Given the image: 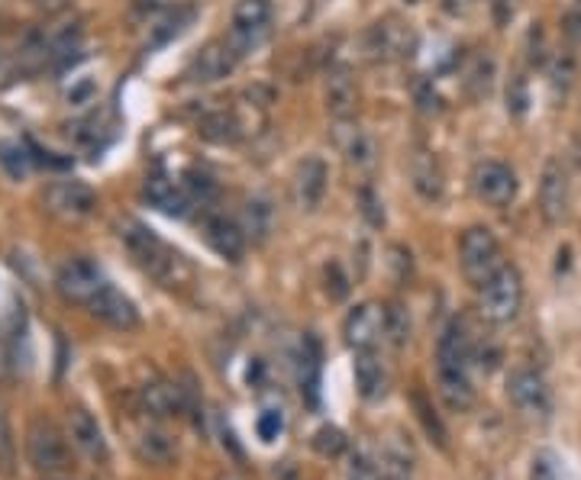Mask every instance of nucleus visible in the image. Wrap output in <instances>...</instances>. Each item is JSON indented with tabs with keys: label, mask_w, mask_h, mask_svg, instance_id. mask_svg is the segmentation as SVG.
I'll return each mask as SVG.
<instances>
[{
	"label": "nucleus",
	"mask_w": 581,
	"mask_h": 480,
	"mask_svg": "<svg viewBox=\"0 0 581 480\" xmlns=\"http://www.w3.org/2000/svg\"><path fill=\"white\" fill-rule=\"evenodd\" d=\"M336 143L343 148V155H346L349 165H355V168H372L375 165V155H378V148L372 143V136H365L359 126L355 129H349V136H336Z\"/></svg>",
	"instance_id": "a878e982"
},
{
	"label": "nucleus",
	"mask_w": 581,
	"mask_h": 480,
	"mask_svg": "<svg viewBox=\"0 0 581 480\" xmlns=\"http://www.w3.org/2000/svg\"><path fill=\"white\" fill-rule=\"evenodd\" d=\"M579 3H581V0H579Z\"/></svg>",
	"instance_id": "8fccbe9b"
},
{
	"label": "nucleus",
	"mask_w": 581,
	"mask_h": 480,
	"mask_svg": "<svg viewBox=\"0 0 581 480\" xmlns=\"http://www.w3.org/2000/svg\"><path fill=\"white\" fill-rule=\"evenodd\" d=\"M572 210V181L569 168L559 158H546L540 175V217L546 226H562Z\"/></svg>",
	"instance_id": "1a4fd4ad"
},
{
	"label": "nucleus",
	"mask_w": 581,
	"mask_h": 480,
	"mask_svg": "<svg viewBox=\"0 0 581 480\" xmlns=\"http://www.w3.org/2000/svg\"><path fill=\"white\" fill-rule=\"evenodd\" d=\"M204 239H207V246L220 259L227 261H239L242 252H246V232H242V226L232 222L230 217H220V213L204 220Z\"/></svg>",
	"instance_id": "aec40b11"
},
{
	"label": "nucleus",
	"mask_w": 581,
	"mask_h": 480,
	"mask_svg": "<svg viewBox=\"0 0 581 480\" xmlns=\"http://www.w3.org/2000/svg\"><path fill=\"white\" fill-rule=\"evenodd\" d=\"M343 342L352 352H378L385 335V306L375 300L355 303L343 320Z\"/></svg>",
	"instance_id": "6e6552de"
},
{
	"label": "nucleus",
	"mask_w": 581,
	"mask_h": 480,
	"mask_svg": "<svg viewBox=\"0 0 581 480\" xmlns=\"http://www.w3.org/2000/svg\"><path fill=\"white\" fill-rule=\"evenodd\" d=\"M491 77H495V62L491 59H475V65L468 69V77H465V91L471 101H481L488 97L491 91Z\"/></svg>",
	"instance_id": "7c9ffc66"
},
{
	"label": "nucleus",
	"mask_w": 581,
	"mask_h": 480,
	"mask_svg": "<svg viewBox=\"0 0 581 480\" xmlns=\"http://www.w3.org/2000/svg\"><path fill=\"white\" fill-rule=\"evenodd\" d=\"M575 77H579L575 55H572V52H559V55L552 59V65H549V84H552V91H556V94H569L572 84H575Z\"/></svg>",
	"instance_id": "cd10ccee"
},
{
	"label": "nucleus",
	"mask_w": 581,
	"mask_h": 480,
	"mask_svg": "<svg viewBox=\"0 0 581 480\" xmlns=\"http://www.w3.org/2000/svg\"><path fill=\"white\" fill-rule=\"evenodd\" d=\"M562 33L572 39V42H581V10H575V13H569V17H566Z\"/></svg>",
	"instance_id": "79ce46f5"
},
{
	"label": "nucleus",
	"mask_w": 581,
	"mask_h": 480,
	"mask_svg": "<svg viewBox=\"0 0 581 480\" xmlns=\"http://www.w3.org/2000/svg\"><path fill=\"white\" fill-rule=\"evenodd\" d=\"M120 239H123V246L129 249V255L136 259V264H139L146 274H153L155 281H162V284H172V281H175V274H178V268H181V255L172 252V249L155 236L153 229H146L143 222L126 220L120 226Z\"/></svg>",
	"instance_id": "7ed1b4c3"
},
{
	"label": "nucleus",
	"mask_w": 581,
	"mask_h": 480,
	"mask_svg": "<svg viewBox=\"0 0 581 480\" xmlns=\"http://www.w3.org/2000/svg\"><path fill=\"white\" fill-rule=\"evenodd\" d=\"M269 229H271L269 204H266V200H249V204H246V213H242V232H246V239H252V242H266Z\"/></svg>",
	"instance_id": "bb28decb"
},
{
	"label": "nucleus",
	"mask_w": 581,
	"mask_h": 480,
	"mask_svg": "<svg viewBox=\"0 0 581 480\" xmlns=\"http://www.w3.org/2000/svg\"><path fill=\"white\" fill-rule=\"evenodd\" d=\"M7 77H10V62H7V59L0 55V84H3Z\"/></svg>",
	"instance_id": "a18cd8bd"
},
{
	"label": "nucleus",
	"mask_w": 581,
	"mask_h": 480,
	"mask_svg": "<svg viewBox=\"0 0 581 480\" xmlns=\"http://www.w3.org/2000/svg\"><path fill=\"white\" fill-rule=\"evenodd\" d=\"M136 10H143V13H172V10H181V0H136Z\"/></svg>",
	"instance_id": "58836bf2"
},
{
	"label": "nucleus",
	"mask_w": 581,
	"mask_h": 480,
	"mask_svg": "<svg viewBox=\"0 0 581 480\" xmlns=\"http://www.w3.org/2000/svg\"><path fill=\"white\" fill-rule=\"evenodd\" d=\"M385 335L394 348L407 345V338H411V316L401 303H387L385 306Z\"/></svg>",
	"instance_id": "c756f323"
},
{
	"label": "nucleus",
	"mask_w": 581,
	"mask_h": 480,
	"mask_svg": "<svg viewBox=\"0 0 581 480\" xmlns=\"http://www.w3.org/2000/svg\"><path fill=\"white\" fill-rule=\"evenodd\" d=\"M242 52H246V42L236 36V33H232V36L210 39V42L194 55L188 77H191L194 84H217V81H224L227 74L236 72Z\"/></svg>",
	"instance_id": "0eeeda50"
},
{
	"label": "nucleus",
	"mask_w": 581,
	"mask_h": 480,
	"mask_svg": "<svg viewBox=\"0 0 581 480\" xmlns=\"http://www.w3.org/2000/svg\"><path fill=\"white\" fill-rule=\"evenodd\" d=\"M411 185L429 204L433 200H443V194H446V175H443V168H439V161H436L433 152L417 148L411 155Z\"/></svg>",
	"instance_id": "4be33fe9"
},
{
	"label": "nucleus",
	"mask_w": 581,
	"mask_h": 480,
	"mask_svg": "<svg viewBox=\"0 0 581 480\" xmlns=\"http://www.w3.org/2000/svg\"><path fill=\"white\" fill-rule=\"evenodd\" d=\"M323 101H326V113L336 123H349L355 111H359V84L352 77L349 65H330L326 77H323Z\"/></svg>",
	"instance_id": "2eb2a0df"
},
{
	"label": "nucleus",
	"mask_w": 581,
	"mask_h": 480,
	"mask_svg": "<svg viewBox=\"0 0 581 480\" xmlns=\"http://www.w3.org/2000/svg\"><path fill=\"white\" fill-rule=\"evenodd\" d=\"M39 480H69V478H65V474H42Z\"/></svg>",
	"instance_id": "49530a36"
},
{
	"label": "nucleus",
	"mask_w": 581,
	"mask_h": 480,
	"mask_svg": "<svg viewBox=\"0 0 581 480\" xmlns=\"http://www.w3.org/2000/svg\"><path fill=\"white\" fill-rule=\"evenodd\" d=\"M520 3H523V0H495V20H498L501 27H507V23L517 17Z\"/></svg>",
	"instance_id": "a19ab883"
},
{
	"label": "nucleus",
	"mask_w": 581,
	"mask_h": 480,
	"mask_svg": "<svg viewBox=\"0 0 581 480\" xmlns=\"http://www.w3.org/2000/svg\"><path fill=\"white\" fill-rule=\"evenodd\" d=\"M143 194H146V200L153 204L155 210L165 213V217H188V210H191L194 204L188 187L175 185V181L165 178V175H149Z\"/></svg>",
	"instance_id": "6ab92c4d"
},
{
	"label": "nucleus",
	"mask_w": 581,
	"mask_h": 480,
	"mask_svg": "<svg viewBox=\"0 0 581 480\" xmlns=\"http://www.w3.org/2000/svg\"><path fill=\"white\" fill-rule=\"evenodd\" d=\"M355 387L362 400H382L387 394V371L378 352H355Z\"/></svg>",
	"instance_id": "b1692460"
},
{
	"label": "nucleus",
	"mask_w": 581,
	"mask_h": 480,
	"mask_svg": "<svg viewBox=\"0 0 581 480\" xmlns=\"http://www.w3.org/2000/svg\"><path fill=\"white\" fill-rule=\"evenodd\" d=\"M436 384L443 404L456 413L475 404V384H471V335L465 333L459 320H453L439 342H436Z\"/></svg>",
	"instance_id": "f257e3e1"
},
{
	"label": "nucleus",
	"mask_w": 581,
	"mask_h": 480,
	"mask_svg": "<svg viewBox=\"0 0 581 480\" xmlns=\"http://www.w3.org/2000/svg\"><path fill=\"white\" fill-rule=\"evenodd\" d=\"M185 187H188L191 200H207V197H214V190H217V187H214V181H210L204 171H197V168L185 175Z\"/></svg>",
	"instance_id": "4c0bfd02"
},
{
	"label": "nucleus",
	"mask_w": 581,
	"mask_h": 480,
	"mask_svg": "<svg viewBox=\"0 0 581 480\" xmlns=\"http://www.w3.org/2000/svg\"><path fill=\"white\" fill-rule=\"evenodd\" d=\"M139 407L153 419H178L188 413V390L178 387L175 380L155 377L139 387Z\"/></svg>",
	"instance_id": "4468645a"
},
{
	"label": "nucleus",
	"mask_w": 581,
	"mask_h": 480,
	"mask_svg": "<svg viewBox=\"0 0 581 480\" xmlns=\"http://www.w3.org/2000/svg\"><path fill=\"white\" fill-rule=\"evenodd\" d=\"M471 190L481 204L495 207V210H504L517 200V190H520V181H517V171L504 161H478L475 171H471Z\"/></svg>",
	"instance_id": "9b49d317"
},
{
	"label": "nucleus",
	"mask_w": 581,
	"mask_h": 480,
	"mask_svg": "<svg viewBox=\"0 0 581 480\" xmlns=\"http://www.w3.org/2000/svg\"><path fill=\"white\" fill-rule=\"evenodd\" d=\"M407 3H421V0H407Z\"/></svg>",
	"instance_id": "09e8293b"
},
{
	"label": "nucleus",
	"mask_w": 581,
	"mask_h": 480,
	"mask_svg": "<svg viewBox=\"0 0 581 480\" xmlns=\"http://www.w3.org/2000/svg\"><path fill=\"white\" fill-rule=\"evenodd\" d=\"M107 284L111 281L104 278V271L91 259L65 261L59 268V274H55V291L65 296L69 303H77V306H87Z\"/></svg>",
	"instance_id": "f8f14e48"
},
{
	"label": "nucleus",
	"mask_w": 581,
	"mask_h": 480,
	"mask_svg": "<svg viewBox=\"0 0 581 480\" xmlns=\"http://www.w3.org/2000/svg\"><path fill=\"white\" fill-rule=\"evenodd\" d=\"M13 461H17V442H13L10 422H7V416H3V409H0V471L10 474Z\"/></svg>",
	"instance_id": "c9c22d12"
},
{
	"label": "nucleus",
	"mask_w": 581,
	"mask_h": 480,
	"mask_svg": "<svg viewBox=\"0 0 581 480\" xmlns=\"http://www.w3.org/2000/svg\"><path fill=\"white\" fill-rule=\"evenodd\" d=\"M504 252L498 236L488 226H468L459 239V268H463L465 281L478 291L488 278H495L501 271Z\"/></svg>",
	"instance_id": "20e7f679"
},
{
	"label": "nucleus",
	"mask_w": 581,
	"mask_h": 480,
	"mask_svg": "<svg viewBox=\"0 0 581 480\" xmlns=\"http://www.w3.org/2000/svg\"><path fill=\"white\" fill-rule=\"evenodd\" d=\"M256 429H259V439H262V442H274V439L284 432V416H281V409H262Z\"/></svg>",
	"instance_id": "e433bc0d"
},
{
	"label": "nucleus",
	"mask_w": 581,
	"mask_h": 480,
	"mask_svg": "<svg viewBox=\"0 0 581 480\" xmlns=\"http://www.w3.org/2000/svg\"><path fill=\"white\" fill-rule=\"evenodd\" d=\"M507 400L517 413L530 419H549L552 413V390L537 368H517L507 377Z\"/></svg>",
	"instance_id": "9d476101"
},
{
	"label": "nucleus",
	"mask_w": 581,
	"mask_h": 480,
	"mask_svg": "<svg viewBox=\"0 0 581 480\" xmlns=\"http://www.w3.org/2000/svg\"><path fill=\"white\" fill-rule=\"evenodd\" d=\"M133 448H136V458L143 465H153V468H168L178 461V442L172 439V432H165L162 426H146L136 432L133 439Z\"/></svg>",
	"instance_id": "412c9836"
},
{
	"label": "nucleus",
	"mask_w": 581,
	"mask_h": 480,
	"mask_svg": "<svg viewBox=\"0 0 581 480\" xmlns=\"http://www.w3.org/2000/svg\"><path fill=\"white\" fill-rule=\"evenodd\" d=\"M326 181H330V171H326V161L310 155L298 165L294 171V200L301 210H317L323 194H326Z\"/></svg>",
	"instance_id": "a211bd4d"
},
{
	"label": "nucleus",
	"mask_w": 581,
	"mask_h": 480,
	"mask_svg": "<svg viewBox=\"0 0 581 480\" xmlns=\"http://www.w3.org/2000/svg\"><path fill=\"white\" fill-rule=\"evenodd\" d=\"M346 480H385L382 458L365 455V451L352 455V461H349V468H346Z\"/></svg>",
	"instance_id": "2f4dec72"
},
{
	"label": "nucleus",
	"mask_w": 581,
	"mask_h": 480,
	"mask_svg": "<svg viewBox=\"0 0 581 480\" xmlns=\"http://www.w3.org/2000/svg\"><path fill=\"white\" fill-rule=\"evenodd\" d=\"M313 448H317L320 455H326V458H340L349 448V439L336 426H323V429H317V436H313Z\"/></svg>",
	"instance_id": "72a5a7b5"
},
{
	"label": "nucleus",
	"mask_w": 581,
	"mask_h": 480,
	"mask_svg": "<svg viewBox=\"0 0 581 480\" xmlns=\"http://www.w3.org/2000/svg\"><path fill=\"white\" fill-rule=\"evenodd\" d=\"M326 271L333 274V284H326V294L333 296V300H343L349 294V284L346 278H343V271H340V264H330Z\"/></svg>",
	"instance_id": "ea45409f"
},
{
	"label": "nucleus",
	"mask_w": 581,
	"mask_h": 480,
	"mask_svg": "<svg viewBox=\"0 0 581 480\" xmlns=\"http://www.w3.org/2000/svg\"><path fill=\"white\" fill-rule=\"evenodd\" d=\"M365 52H369L372 62H382V65L404 62V59H411L417 52V33L401 17H382L365 33Z\"/></svg>",
	"instance_id": "423d86ee"
},
{
	"label": "nucleus",
	"mask_w": 581,
	"mask_h": 480,
	"mask_svg": "<svg viewBox=\"0 0 581 480\" xmlns=\"http://www.w3.org/2000/svg\"><path fill=\"white\" fill-rule=\"evenodd\" d=\"M23 445H27V461L33 465V471L39 478L42 474H65L72 468V448L75 445L69 439V432H62L45 416L30 419Z\"/></svg>",
	"instance_id": "f03ea898"
},
{
	"label": "nucleus",
	"mask_w": 581,
	"mask_h": 480,
	"mask_svg": "<svg viewBox=\"0 0 581 480\" xmlns=\"http://www.w3.org/2000/svg\"><path fill=\"white\" fill-rule=\"evenodd\" d=\"M45 210L62 222L87 220L97 207V194L81 181H52L42 194Z\"/></svg>",
	"instance_id": "ddd939ff"
},
{
	"label": "nucleus",
	"mask_w": 581,
	"mask_h": 480,
	"mask_svg": "<svg viewBox=\"0 0 581 480\" xmlns=\"http://www.w3.org/2000/svg\"><path fill=\"white\" fill-rule=\"evenodd\" d=\"M530 480H562V474H559V458L549 448H542V451L533 455V461H530Z\"/></svg>",
	"instance_id": "f704fd0d"
},
{
	"label": "nucleus",
	"mask_w": 581,
	"mask_h": 480,
	"mask_svg": "<svg viewBox=\"0 0 581 480\" xmlns=\"http://www.w3.org/2000/svg\"><path fill=\"white\" fill-rule=\"evenodd\" d=\"M200 136L210 139V143H236V139L242 136V123H239V116L230 111L207 113V116L200 119Z\"/></svg>",
	"instance_id": "393cba45"
},
{
	"label": "nucleus",
	"mask_w": 581,
	"mask_h": 480,
	"mask_svg": "<svg viewBox=\"0 0 581 480\" xmlns=\"http://www.w3.org/2000/svg\"><path fill=\"white\" fill-rule=\"evenodd\" d=\"M220 480H239V478H232V474H227V478H220Z\"/></svg>",
	"instance_id": "de8ad7c7"
},
{
	"label": "nucleus",
	"mask_w": 581,
	"mask_h": 480,
	"mask_svg": "<svg viewBox=\"0 0 581 480\" xmlns=\"http://www.w3.org/2000/svg\"><path fill=\"white\" fill-rule=\"evenodd\" d=\"M530 111V87H527V77L523 74H513L510 81H507V113L510 116H527Z\"/></svg>",
	"instance_id": "473e14b6"
},
{
	"label": "nucleus",
	"mask_w": 581,
	"mask_h": 480,
	"mask_svg": "<svg viewBox=\"0 0 581 480\" xmlns=\"http://www.w3.org/2000/svg\"><path fill=\"white\" fill-rule=\"evenodd\" d=\"M362 204H365V207H362V210H365V213H369V220L375 222V226H378V222H385V217H382V213H375V207H378V200H375V194H372V190H369V187H365V190H362Z\"/></svg>",
	"instance_id": "37998d69"
},
{
	"label": "nucleus",
	"mask_w": 581,
	"mask_h": 480,
	"mask_svg": "<svg viewBox=\"0 0 581 480\" xmlns=\"http://www.w3.org/2000/svg\"><path fill=\"white\" fill-rule=\"evenodd\" d=\"M533 39H537V45H542L540 27H537V30H530V42H533ZM542 59H546V55H542V49H537V52L530 55V62H533V65H542Z\"/></svg>",
	"instance_id": "c03bdc74"
},
{
	"label": "nucleus",
	"mask_w": 581,
	"mask_h": 480,
	"mask_svg": "<svg viewBox=\"0 0 581 480\" xmlns=\"http://www.w3.org/2000/svg\"><path fill=\"white\" fill-rule=\"evenodd\" d=\"M271 0H236L232 7V33L246 42V49L256 42V36H262L271 23Z\"/></svg>",
	"instance_id": "5701e85b"
},
{
	"label": "nucleus",
	"mask_w": 581,
	"mask_h": 480,
	"mask_svg": "<svg viewBox=\"0 0 581 480\" xmlns=\"http://www.w3.org/2000/svg\"><path fill=\"white\" fill-rule=\"evenodd\" d=\"M69 439L91 461H107L111 458V445L104 439V429L87 409L77 407L69 413Z\"/></svg>",
	"instance_id": "f3484780"
},
{
	"label": "nucleus",
	"mask_w": 581,
	"mask_h": 480,
	"mask_svg": "<svg viewBox=\"0 0 581 480\" xmlns=\"http://www.w3.org/2000/svg\"><path fill=\"white\" fill-rule=\"evenodd\" d=\"M30 165H33V155L20 146V143H0V168H3L13 181L27 178V175H30Z\"/></svg>",
	"instance_id": "c85d7f7f"
},
{
	"label": "nucleus",
	"mask_w": 581,
	"mask_h": 480,
	"mask_svg": "<svg viewBox=\"0 0 581 480\" xmlns=\"http://www.w3.org/2000/svg\"><path fill=\"white\" fill-rule=\"evenodd\" d=\"M87 310H91L94 320L107 323L111 330H120V333H129V330L139 326V310H136V303L126 294H120L114 284H107L101 294L94 296V300L87 303Z\"/></svg>",
	"instance_id": "dca6fc26"
},
{
	"label": "nucleus",
	"mask_w": 581,
	"mask_h": 480,
	"mask_svg": "<svg viewBox=\"0 0 581 480\" xmlns=\"http://www.w3.org/2000/svg\"><path fill=\"white\" fill-rule=\"evenodd\" d=\"M520 306H523V278H520L517 264L507 261L495 278H488L478 288V313L488 323L504 326V323H513L517 320Z\"/></svg>",
	"instance_id": "39448f33"
}]
</instances>
